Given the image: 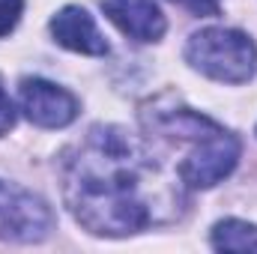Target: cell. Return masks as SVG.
Masks as SVG:
<instances>
[{
  "label": "cell",
  "mask_w": 257,
  "mask_h": 254,
  "mask_svg": "<svg viewBox=\"0 0 257 254\" xmlns=\"http://www.w3.org/2000/svg\"><path fill=\"white\" fill-rule=\"evenodd\" d=\"M69 212L99 236H128L159 221L171 189L138 135L120 126H93L63 156Z\"/></svg>",
  "instance_id": "6da1fadb"
},
{
  "label": "cell",
  "mask_w": 257,
  "mask_h": 254,
  "mask_svg": "<svg viewBox=\"0 0 257 254\" xmlns=\"http://www.w3.org/2000/svg\"><path fill=\"white\" fill-rule=\"evenodd\" d=\"M186 60L206 78L224 84H242L257 69V45L242 30L206 27L189 36Z\"/></svg>",
  "instance_id": "7a4b0ae2"
},
{
  "label": "cell",
  "mask_w": 257,
  "mask_h": 254,
  "mask_svg": "<svg viewBox=\"0 0 257 254\" xmlns=\"http://www.w3.org/2000/svg\"><path fill=\"white\" fill-rule=\"evenodd\" d=\"M51 230H54V212L39 194L0 180V239L42 242Z\"/></svg>",
  "instance_id": "3957f363"
},
{
  "label": "cell",
  "mask_w": 257,
  "mask_h": 254,
  "mask_svg": "<svg viewBox=\"0 0 257 254\" xmlns=\"http://www.w3.org/2000/svg\"><path fill=\"white\" fill-rule=\"evenodd\" d=\"M239 162V141L221 126L218 132L197 141L192 156L180 165V180L189 189H212L221 183Z\"/></svg>",
  "instance_id": "277c9868"
},
{
  "label": "cell",
  "mask_w": 257,
  "mask_h": 254,
  "mask_svg": "<svg viewBox=\"0 0 257 254\" xmlns=\"http://www.w3.org/2000/svg\"><path fill=\"white\" fill-rule=\"evenodd\" d=\"M18 102L24 117L42 129H63L78 117V99L45 78H24L18 87Z\"/></svg>",
  "instance_id": "5b68a950"
},
{
  "label": "cell",
  "mask_w": 257,
  "mask_h": 254,
  "mask_svg": "<svg viewBox=\"0 0 257 254\" xmlns=\"http://www.w3.org/2000/svg\"><path fill=\"white\" fill-rule=\"evenodd\" d=\"M102 12L135 42H156L168 27L153 0H102Z\"/></svg>",
  "instance_id": "8992f818"
},
{
  "label": "cell",
  "mask_w": 257,
  "mask_h": 254,
  "mask_svg": "<svg viewBox=\"0 0 257 254\" xmlns=\"http://www.w3.org/2000/svg\"><path fill=\"white\" fill-rule=\"evenodd\" d=\"M51 36L63 48L78 54H93V57L108 54V39L99 33L93 15L81 6H66L51 18Z\"/></svg>",
  "instance_id": "52a82bcc"
},
{
  "label": "cell",
  "mask_w": 257,
  "mask_h": 254,
  "mask_svg": "<svg viewBox=\"0 0 257 254\" xmlns=\"http://www.w3.org/2000/svg\"><path fill=\"white\" fill-rule=\"evenodd\" d=\"M209 242L218 251H257V227L239 218H224L212 227Z\"/></svg>",
  "instance_id": "ba28073f"
},
{
  "label": "cell",
  "mask_w": 257,
  "mask_h": 254,
  "mask_svg": "<svg viewBox=\"0 0 257 254\" xmlns=\"http://www.w3.org/2000/svg\"><path fill=\"white\" fill-rule=\"evenodd\" d=\"M24 12V0H0V36L12 33Z\"/></svg>",
  "instance_id": "9c48e42d"
},
{
  "label": "cell",
  "mask_w": 257,
  "mask_h": 254,
  "mask_svg": "<svg viewBox=\"0 0 257 254\" xmlns=\"http://www.w3.org/2000/svg\"><path fill=\"white\" fill-rule=\"evenodd\" d=\"M12 126H15V108H12V99H9L3 81H0V135H6Z\"/></svg>",
  "instance_id": "30bf717a"
},
{
  "label": "cell",
  "mask_w": 257,
  "mask_h": 254,
  "mask_svg": "<svg viewBox=\"0 0 257 254\" xmlns=\"http://www.w3.org/2000/svg\"><path fill=\"white\" fill-rule=\"evenodd\" d=\"M171 3L186 6L189 12H194V15H218V9H221L218 0H171Z\"/></svg>",
  "instance_id": "8fae6325"
}]
</instances>
